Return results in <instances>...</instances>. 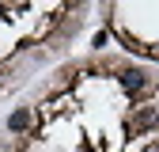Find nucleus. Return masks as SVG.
<instances>
[{
    "mask_svg": "<svg viewBox=\"0 0 159 152\" xmlns=\"http://www.w3.org/2000/svg\"><path fill=\"white\" fill-rule=\"evenodd\" d=\"M27 126H30V110H27V107H19L11 118H8V129H11V133H23Z\"/></svg>",
    "mask_w": 159,
    "mask_h": 152,
    "instance_id": "f03ea898",
    "label": "nucleus"
},
{
    "mask_svg": "<svg viewBox=\"0 0 159 152\" xmlns=\"http://www.w3.org/2000/svg\"><path fill=\"white\" fill-rule=\"evenodd\" d=\"M121 88L125 91H144L148 88V76L140 69H121Z\"/></svg>",
    "mask_w": 159,
    "mask_h": 152,
    "instance_id": "f257e3e1",
    "label": "nucleus"
},
{
    "mask_svg": "<svg viewBox=\"0 0 159 152\" xmlns=\"http://www.w3.org/2000/svg\"><path fill=\"white\" fill-rule=\"evenodd\" d=\"M152 122H155V110H140V114L133 118V126H140V129H144V126H152Z\"/></svg>",
    "mask_w": 159,
    "mask_h": 152,
    "instance_id": "7ed1b4c3",
    "label": "nucleus"
}]
</instances>
